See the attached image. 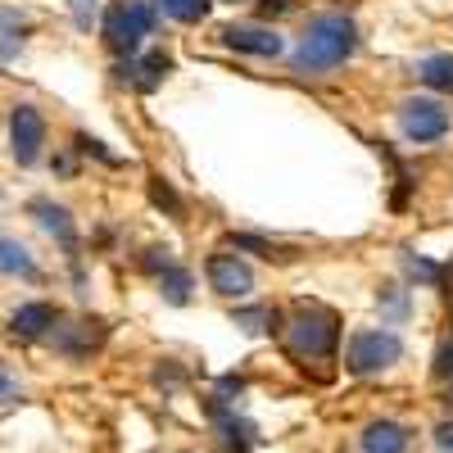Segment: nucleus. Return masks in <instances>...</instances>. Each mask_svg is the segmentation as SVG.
<instances>
[{
  "instance_id": "5701e85b",
  "label": "nucleus",
  "mask_w": 453,
  "mask_h": 453,
  "mask_svg": "<svg viewBox=\"0 0 453 453\" xmlns=\"http://www.w3.org/2000/svg\"><path fill=\"white\" fill-rule=\"evenodd\" d=\"M168 263H173V250H168V245H155V250H145V254H141V273L159 277Z\"/></svg>"
},
{
  "instance_id": "f03ea898",
  "label": "nucleus",
  "mask_w": 453,
  "mask_h": 453,
  "mask_svg": "<svg viewBox=\"0 0 453 453\" xmlns=\"http://www.w3.org/2000/svg\"><path fill=\"white\" fill-rule=\"evenodd\" d=\"M286 345H290L295 358H304V363L335 358L340 318L326 304H318V299H304V304H295L290 318H286Z\"/></svg>"
},
{
  "instance_id": "f8f14e48",
  "label": "nucleus",
  "mask_w": 453,
  "mask_h": 453,
  "mask_svg": "<svg viewBox=\"0 0 453 453\" xmlns=\"http://www.w3.org/2000/svg\"><path fill=\"white\" fill-rule=\"evenodd\" d=\"M0 273H5V277H23V281L36 277V258L27 254V245L5 236V232H0Z\"/></svg>"
},
{
  "instance_id": "9d476101",
  "label": "nucleus",
  "mask_w": 453,
  "mask_h": 453,
  "mask_svg": "<svg viewBox=\"0 0 453 453\" xmlns=\"http://www.w3.org/2000/svg\"><path fill=\"white\" fill-rule=\"evenodd\" d=\"M59 309L50 304V299H32V304H19L14 318H10V335L19 340H46L55 326H59Z\"/></svg>"
},
{
  "instance_id": "393cba45",
  "label": "nucleus",
  "mask_w": 453,
  "mask_h": 453,
  "mask_svg": "<svg viewBox=\"0 0 453 453\" xmlns=\"http://www.w3.org/2000/svg\"><path fill=\"white\" fill-rule=\"evenodd\" d=\"M431 372L440 376V381H453V335H449L444 345L435 349V363H431Z\"/></svg>"
},
{
  "instance_id": "b1692460",
  "label": "nucleus",
  "mask_w": 453,
  "mask_h": 453,
  "mask_svg": "<svg viewBox=\"0 0 453 453\" xmlns=\"http://www.w3.org/2000/svg\"><path fill=\"white\" fill-rule=\"evenodd\" d=\"M96 19H100V0H73V23H78V32H91Z\"/></svg>"
},
{
  "instance_id": "4be33fe9",
  "label": "nucleus",
  "mask_w": 453,
  "mask_h": 453,
  "mask_svg": "<svg viewBox=\"0 0 453 453\" xmlns=\"http://www.w3.org/2000/svg\"><path fill=\"white\" fill-rule=\"evenodd\" d=\"M376 304H381L390 318H403V313H408V290H399V286H386L381 295H376Z\"/></svg>"
},
{
  "instance_id": "f3484780",
  "label": "nucleus",
  "mask_w": 453,
  "mask_h": 453,
  "mask_svg": "<svg viewBox=\"0 0 453 453\" xmlns=\"http://www.w3.org/2000/svg\"><path fill=\"white\" fill-rule=\"evenodd\" d=\"M155 10H164L177 23H200V19H209L213 0H155Z\"/></svg>"
},
{
  "instance_id": "c85d7f7f",
  "label": "nucleus",
  "mask_w": 453,
  "mask_h": 453,
  "mask_svg": "<svg viewBox=\"0 0 453 453\" xmlns=\"http://www.w3.org/2000/svg\"><path fill=\"white\" fill-rule=\"evenodd\" d=\"M449 408H453V386H449Z\"/></svg>"
},
{
  "instance_id": "a878e982",
  "label": "nucleus",
  "mask_w": 453,
  "mask_h": 453,
  "mask_svg": "<svg viewBox=\"0 0 453 453\" xmlns=\"http://www.w3.org/2000/svg\"><path fill=\"white\" fill-rule=\"evenodd\" d=\"M23 395V386H19V376L14 372H5V367H0V408H5V403H14Z\"/></svg>"
},
{
  "instance_id": "7ed1b4c3",
  "label": "nucleus",
  "mask_w": 453,
  "mask_h": 453,
  "mask_svg": "<svg viewBox=\"0 0 453 453\" xmlns=\"http://www.w3.org/2000/svg\"><path fill=\"white\" fill-rule=\"evenodd\" d=\"M155 5L150 0H113V5L104 10V19H100V32H104V46L119 55V59H127V55H136L141 46H145V36L155 32Z\"/></svg>"
},
{
  "instance_id": "f257e3e1",
  "label": "nucleus",
  "mask_w": 453,
  "mask_h": 453,
  "mask_svg": "<svg viewBox=\"0 0 453 453\" xmlns=\"http://www.w3.org/2000/svg\"><path fill=\"white\" fill-rule=\"evenodd\" d=\"M358 50V23L349 14H313L299 32L295 46V68L299 73H331L340 64H349Z\"/></svg>"
},
{
  "instance_id": "1a4fd4ad",
  "label": "nucleus",
  "mask_w": 453,
  "mask_h": 453,
  "mask_svg": "<svg viewBox=\"0 0 453 453\" xmlns=\"http://www.w3.org/2000/svg\"><path fill=\"white\" fill-rule=\"evenodd\" d=\"M104 335H109V326H104L100 318H82V322H73V326H55V331H50L55 349H59L64 358H91V354L104 345Z\"/></svg>"
},
{
  "instance_id": "4468645a",
  "label": "nucleus",
  "mask_w": 453,
  "mask_h": 453,
  "mask_svg": "<svg viewBox=\"0 0 453 453\" xmlns=\"http://www.w3.org/2000/svg\"><path fill=\"white\" fill-rule=\"evenodd\" d=\"M191 286H196V281H191V268H181L177 258L159 273V295L168 299V304H186V299H191Z\"/></svg>"
},
{
  "instance_id": "0eeeda50",
  "label": "nucleus",
  "mask_w": 453,
  "mask_h": 453,
  "mask_svg": "<svg viewBox=\"0 0 453 453\" xmlns=\"http://www.w3.org/2000/svg\"><path fill=\"white\" fill-rule=\"evenodd\" d=\"M204 277H209L213 295H222V299H250V290H254L250 263H245L241 254H232V250L209 254V258H204Z\"/></svg>"
},
{
  "instance_id": "20e7f679",
  "label": "nucleus",
  "mask_w": 453,
  "mask_h": 453,
  "mask_svg": "<svg viewBox=\"0 0 453 453\" xmlns=\"http://www.w3.org/2000/svg\"><path fill=\"white\" fill-rule=\"evenodd\" d=\"M403 358V340L390 331V326H363L349 335V345H345V367L354 376H376V372H386Z\"/></svg>"
},
{
  "instance_id": "2eb2a0df",
  "label": "nucleus",
  "mask_w": 453,
  "mask_h": 453,
  "mask_svg": "<svg viewBox=\"0 0 453 453\" xmlns=\"http://www.w3.org/2000/svg\"><path fill=\"white\" fill-rule=\"evenodd\" d=\"M418 78L431 87V91H453V55L440 50V55H426L418 64Z\"/></svg>"
},
{
  "instance_id": "c756f323",
  "label": "nucleus",
  "mask_w": 453,
  "mask_h": 453,
  "mask_svg": "<svg viewBox=\"0 0 453 453\" xmlns=\"http://www.w3.org/2000/svg\"><path fill=\"white\" fill-rule=\"evenodd\" d=\"M232 5H236V0H232Z\"/></svg>"
},
{
  "instance_id": "ddd939ff",
  "label": "nucleus",
  "mask_w": 453,
  "mask_h": 453,
  "mask_svg": "<svg viewBox=\"0 0 453 453\" xmlns=\"http://www.w3.org/2000/svg\"><path fill=\"white\" fill-rule=\"evenodd\" d=\"M32 213L42 218V226H46L50 236H59V245H68V250L78 245V232H73V222H68V209H64V204H50V200H36V204H32Z\"/></svg>"
},
{
  "instance_id": "dca6fc26",
  "label": "nucleus",
  "mask_w": 453,
  "mask_h": 453,
  "mask_svg": "<svg viewBox=\"0 0 453 453\" xmlns=\"http://www.w3.org/2000/svg\"><path fill=\"white\" fill-rule=\"evenodd\" d=\"M232 322H236L245 335H268V331H277V326H281V313H277V309H268V304H254V309H236V313H232Z\"/></svg>"
},
{
  "instance_id": "423d86ee",
  "label": "nucleus",
  "mask_w": 453,
  "mask_h": 453,
  "mask_svg": "<svg viewBox=\"0 0 453 453\" xmlns=\"http://www.w3.org/2000/svg\"><path fill=\"white\" fill-rule=\"evenodd\" d=\"M10 145H14L19 168L42 164V155H46V119H42L36 104H14V113H10Z\"/></svg>"
},
{
  "instance_id": "cd10ccee",
  "label": "nucleus",
  "mask_w": 453,
  "mask_h": 453,
  "mask_svg": "<svg viewBox=\"0 0 453 453\" xmlns=\"http://www.w3.org/2000/svg\"><path fill=\"white\" fill-rule=\"evenodd\" d=\"M435 444H440V453H453V422H444L435 431Z\"/></svg>"
},
{
  "instance_id": "6ab92c4d",
  "label": "nucleus",
  "mask_w": 453,
  "mask_h": 453,
  "mask_svg": "<svg viewBox=\"0 0 453 453\" xmlns=\"http://www.w3.org/2000/svg\"><path fill=\"white\" fill-rule=\"evenodd\" d=\"M403 273L418 286H444V268L435 258H422V254H403Z\"/></svg>"
},
{
  "instance_id": "9b49d317",
  "label": "nucleus",
  "mask_w": 453,
  "mask_h": 453,
  "mask_svg": "<svg viewBox=\"0 0 453 453\" xmlns=\"http://www.w3.org/2000/svg\"><path fill=\"white\" fill-rule=\"evenodd\" d=\"M363 453H408V426L390 422V418L372 422L363 431Z\"/></svg>"
},
{
  "instance_id": "412c9836",
  "label": "nucleus",
  "mask_w": 453,
  "mask_h": 453,
  "mask_svg": "<svg viewBox=\"0 0 453 453\" xmlns=\"http://www.w3.org/2000/svg\"><path fill=\"white\" fill-rule=\"evenodd\" d=\"M27 23L19 19V14H0V59H10L19 46H23V36H14V32H23Z\"/></svg>"
},
{
  "instance_id": "6e6552de",
  "label": "nucleus",
  "mask_w": 453,
  "mask_h": 453,
  "mask_svg": "<svg viewBox=\"0 0 453 453\" xmlns=\"http://www.w3.org/2000/svg\"><path fill=\"white\" fill-rule=\"evenodd\" d=\"M222 46H232L241 55H258V59H277L286 50L281 32L268 23H226L222 27Z\"/></svg>"
},
{
  "instance_id": "aec40b11",
  "label": "nucleus",
  "mask_w": 453,
  "mask_h": 453,
  "mask_svg": "<svg viewBox=\"0 0 453 453\" xmlns=\"http://www.w3.org/2000/svg\"><path fill=\"white\" fill-rule=\"evenodd\" d=\"M232 250H250L258 258H290L281 245H273L268 236H254V232H232Z\"/></svg>"
},
{
  "instance_id": "bb28decb",
  "label": "nucleus",
  "mask_w": 453,
  "mask_h": 453,
  "mask_svg": "<svg viewBox=\"0 0 453 453\" xmlns=\"http://www.w3.org/2000/svg\"><path fill=\"white\" fill-rule=\"evenodd\" d=\"M286 10H295V0H258V14H263V19L286 14Z\"/></svg>"
},
{
  "instance_id": "a211bd4d",
  "label": "nucleus",
  "mask_w": 453,
  "mask_h": 453,
  "mask_svg": "<svg viewBox=\"0 0 453 453\" xmlns=\"http://www.w3.org/2000/svg\"><path fill=\"white\" fill-rule=\"evenodd\" d=\"M150 204L155 209H164L168 218H186V204H181V196L173 191V181H164V177H150Z\"/></svg>"
},
{
  "instance_id": "39448f33",
  "label": "nucleus",
  "mask_w": 453,
  "mask_h": 453,
  "mask_svg": "<svg viewBox=\"0 0 453 453\" xmlns=\"http://www.w3.org/2000/svg\"><path fill=\"white\" fill-rule=\"evenodd\" d=\"M449 127H453L449 109H444L440 100H431V96H412V100L399 104V132H403V141H412V145L444 141Z\"/></svg>"
}]
</instances>
